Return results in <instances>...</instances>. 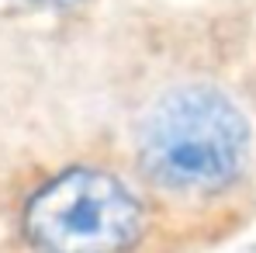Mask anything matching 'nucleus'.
I'll list each match as a JSON object with an SVG mask.
<instances>
[{
	"label": "nucleus",
	"instance_id": "2",
	"mask_svg": "<svg viewBox=\"0 0 256 253\" xmlns=\"http://www.w3.org/2000/svg\"><path fill=\"white\" fill-rule=\"evenodd\" d=\"M24 236L38 253H125L142 236V208L114 173L73 167L28 198Z\"/></svg>",
	"mask_w": 256,
	"mask_h": 253
},
{
	"label": "nucleus",
	"instance_id": "1",
	"mask_svg": "<svg viewBox=\"0 0 256 253\" xmlns=\"http://www.w3.org/2000/svg\"><path fill=\"white\" fill-rule=\"evenodd\" d=\"M250 153L242 111L214 87L170 90L146 118L138 160L170 191H218L232 184Z\"/></svg>",
	"mask_w": 256,
	"mask_h": 253
},
{
	"label": "nucleus",
	"instance_id": "3",
	"mask_svg": "<svg viewBox=\"0 0 256 253\" xmlns=\"http://www.w3.org/2000/svg\"><path fill=\"white\" fill-rule=\"evenodd\" d=\"M21 4H32V7H70L76 0H21Z\"/></svg>",
	"mask_w": 256,
	"mask_h": 253
}]
</instances>
